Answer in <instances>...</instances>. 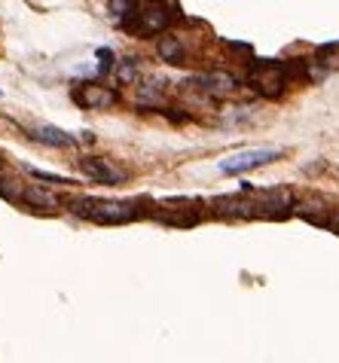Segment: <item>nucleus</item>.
I'll return each instance as SVG.
<instances>
[{"label": "nucleus", "mask_w": 339, "mask_h": 363, "mask_svg": "<svg viewBox=\"0 0 339 363\" xmlns=\"http://www.w3.org/2000/svg\"><path fill=\"white\" fill-rule=\"evenodd\" d=\"M74 214L92 220V223H104V226H116V223H128L138 220L141 211L128 201H98V199H71Z\"/></svg>", "instance_id": "f257e3e1"}, {"label": "nucleus", "mask_w": 339, "mask_h": 363, "mask_svg": "<svg viewBox=\"0 0 339 363\" xmlns=\"http://www.w3.org/2000/svg\"><path fill=\"white\" fill-rule=\"evenodd\" d=\"M128 13H132V18H126L123 28H128V31H135V34H144V37L162 31V28H168V22H172V16H168L156 0H144L141 6L132 4Z\"/></svg>", "instance_id": "f03ea898"}, {"label": "nucleus", "mask_w": 339, "mask_h": 363, "mask_svg": "<svg viewBox=\"0 0 339 363\" xmlns=\"http://www.w3.org/2000/svg\"><path fill=\"white\" fill-rule=\"evenodd\" d=\"M282 156L278 150H248V153H238V156H229L221 162V171L223 174H245L251 168H260V165H269Z\"/></svg>", "instance_id": "7ed1b4c3"}, {"label": "nucleus", "mask_w": 339, "mask_h": 363, "mask_svg": "<svg viewBox=\"0 0 339 363\" xmlns=\"http://www.w3.org/2000/svg\"><path fill=\"white\" fill-rule=\"evenodd\" d=\"M77 98V104L79 107H89V110H95V107H113L119 95L113 92V89H104V86H95V83H83L74 92Z\"/></svg>", "instance_id": "20e7f679"}, {"label": "nucleus", "mask_w": 339, "mask_h": 363, "mask_svg": "<svg viewBox=\"0 0 339 363\" xmlns=\"http://www.w3.org/2000/svg\"><path fill=\"white\" fill-rule=\"evenodd\" d=\"M79 171L89 174L98 184H107V186H119L126 180L123 171H116L111 162H104V159H79Z\"/></svg>", "instance_id": "39448f33"}, {"label": "nucleus", "mask_w": 339, "mask_h": 363, "mask_svg": "<svg viewBox=\"0 0 339 363\" xmlns=\"http://www.w3.org/2000/svg\"><path fill=\"white\" fill-rule=\"evenodd\" d=\"M196 83H199V89H205V92H211V95H229V92H235V77L233 74H223V70L202 74Z\"/></svg>", "instance_id": "423d86ee"}, {"label": "nucleus", "mask_w": 339, "mask_h": 363, "mask_svg": "<svg viewBox=\"0 0 339 363\" xmlns=\"http://www.w3.org/2000/svg\"><path fill=\"white\" fill-rule=\"evenodd\" d=\"M156 52L168 65H184V46H181V40L177 37H162L156 43Z\"/></svg>", "instance_id": "0eeeda50"}, {"label": "nucleus", "mask_w": 339, "mask_h": 363, "mask_svg": "<svg viewBox=\"0 0 339 363\" xmlns=\"http://www.w3.org/2000/svg\"><path fill=\"white\" fill-rule=\"evenodd\" d=\"M34 140H40V144H52V147H71L74 144V138H67L65 132H58V128H52V125L37 128Z\"/></svg>", "instance_id": "6e6552de"}, {"label": "nucleus", "mask_w": 339, "mask_h": 363, "mask_svg": "<svg viewBox=\"0 0 339 363\" xmlns=\"http://www.w3.org/2000/svg\"><path fill=\"white\" fill-rule=\"evenodd\" d=\"M22 199H25L31 208H55V205H58V199H55L52 193H46V189H37V186L25 189Z\"/></svg>", "instance_id": "1a4fd4ad"}, {"label": "nucleus", "mask_w": 339, "mask_h": 363, "mask_svg": "<svg viewBox=\"0 0 339 363\" xmlns=\"http://www.w3.org/2000/svg\"><path fill=\"white\" fill-rule=\"evenodd\" d=\"M0 199H9V201H18L22 193H18V186L13 180H0Z\"/></svg>", "instance_id": "9d476101"}, {"label": "nucleus", "mask_w": 339, "mask_h": 363, "mask_svg": "<svg viewBox=\"0 0 339 363\" xmlns=\"http://www.w3.org/2000/svg\"><path fill=\"white\" fill-rule=\"evenodd\" d=\"M98 58H101V62H98V70H101V74H111L113 70V52L111 49H98Z\"/></svg>", "instance_id": "9b49d317"}, {"label": "nucleus", "mask_w": 339, "mask_h": 363, "mask_svg": "<svg viewBox=\"0 0 339 363\" xmlns=\"http://www.w3.org/2000/svg\"><path fill=\"white\" fill-rule=\"evenodd\" d=\"M138 77V70H135V65H123V67H119V79H123V83H126V79H128V83H132V79Z\"/></svg>", "instance_id": "f8f14e48"}, {"label": "nucleus", "mask_w": 339, "mask_h": 363, "mask_svg": "<svg viewBox=\"0 0 339 363\" xmlns=\"http://www.w3.org/2000/svg\"><path fill=\"white\" fill-rule=\"evenodd\" d=\"M324 226H330L333 232H339V214H336V217H330V220H327V223H324Z\"/></svg>", "instance_id": "ddd939ff"}, {"label": "nucleus", "mask_w": 339, "mask_h": 363, "mask_svg": "<svg viewBox=\"0 0 339 363\" xmlns=\"http://www.w3.org/2000/svg\"><path fill=\"white\" fill-rule=\"evenodd\" d=\"M0 168H4V165H0Z\"/></svg>", "instance_id": "4468645a"}]
</instances>
